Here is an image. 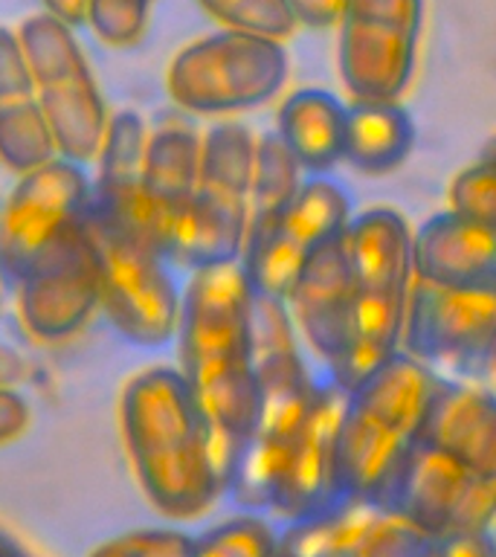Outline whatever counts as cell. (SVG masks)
I'll list each match as a JSON object with an SVG mask.
<instances>
[{
  "label": "cell",
  "instance_id": "obj_32",
  "mask_svg": "<svg viewBox=\"0 0 496 557\" xmlns=\"http://www.w3.org/2000/svg\"><path fill=\"white\" fill-rule=\"evenodd\" d=\"M33 421L29 400L15 386H0V447L17 442Z\"/></svg>",
  "mask_w": 496,
  "mask_h": 557
},
{
  "label": "cell",
  "instance_id": "obj_12",
  "mask_svg": "<svg viewBox=\"0 0 496 557\" xmlns=\"http://www.w3.org/2000/svg\"><path fill=\"white\" fill-rule=\"evenodd\" d=\"M17 317L41 343H61L85 331L102 311V264L90 215L61 233L15 282Z\"/></svg>",
  "mask_w": 496,
  "mask_h": 557
},
{
  "label": "cell",
  "instance_id": "obj_30",
  "mask_svg": "<svg viewBox=\"0 0 496 557\" xmlns=\"http://www.w3.org/2000/svg\"><path fill=\"white\" fill-rule=\"evenodd\" d=\"M87 557H195V537L181 529H137L104 540Z\"/></svg>",
  "mask_w": 496,
  "mask_h": 557
},
{
  "label": "cell",
  "instance_id": "obj_11",
  "mask_svg": "<svg viewBox=\"0 0 496 557\" xmlns=\"http://www.w3.org/2000/svg\"><path fill=\"white\" fill-rule=\"evenodd\" d=\"M424 0H348L339 21V78L355 102H400L418 67Z\"/></svg>",
  "mask_w": 496,
  "mask_h": 557
},
{
  "label": "cell",
  "instance_id": "obj_20",
  "mask_svg": "<svg viewBox=\"0 0 496 557\" xmlns=\"http://www.w3.org/2000/svg\"><path fill=\"white\" fill-rule=\"evenodd\" d=\"M59 157L17 33L0 26V163L17 177Z\"/></svg>",
  "mask_w": 496,
  "mask_h": 557
},
{
  "label": "cell",
  "instance_id": "obj_7",
  "mask_svg": "<svg viewBox=\"0 0 496 557\" xmlns=\"http://www.w3.org/2000/svg\"><path fill=\"white\" fill-rule=\"evenodd\" d=\"M17 38L59 157L78 165L96 163L111 113L73 26L38 12L21 24Z\"/></svg>",
  "mask_w": 496,
  "mask_h": 557
},
{
  "label": "cell",
  "instance_id": "obj_21",
  "mask_svg": "<svg viewBox=\"0 0 496 557\" xmlns=\"http://www.w3.org/2000/svg\"><path fill=\"white\" fill-rule=\"evenodd\" d=\"M348 108L320 87H302L278 104L276 134L305 174L325 177L346 157Z\"/></svg>",
  "mask_w": 496,
  "mask_h": 557
},
{
  "label": "cell",
  "instance_id": "obj_34",
  "mask_svg": "<svg viewBox=\"0 0 496 557\" xmlns=\"http://www.w3.org/2000/svg\"><path fill=\"white\" fill-rule=\"evenodd\" d=\"M87 7H90V0H44V12L59 17L61 24L73 26V29L87 24Z\"/></svg>",
  "mask_w": 496,
  "mask_h": 557
},
{
  "label": "cell",
  "instance_id": "obj_27",
  "mask_svg": "<svg viewBox=\"0 0 496 557\" xmlns=\"http://www.w3.org/2000/svg\"><path fill=\"white\" fill-rule=\"evenodd\" d=\"M355 557H435L433 537L395 513L374 511L357 537Z\"/></svg>",
  "mask_w": 496,
  "mask_h": 557
},
{
  "label": "cell",
  "instance_id": "obj_26",
  "mask_svg": "<svg viewBox=\"0 0 496 557\" xmlns=\"http://www.w3.org/2000/svg\"><path fill=\"white\" fill-rule=\"evenodd\" d=\"M218 24L235 33L259 35L270 41H285L296 33V17L287 0H198Z\"/></svg>",
  "mask_w": 496,
  "mask_h": 557
},
{
  "label": "cell",
  "instance_id": "obj_22",
  "mask_svg": "<svg viewBox=\"0 0 496 557\" xmlns=\"http://www.w3.org/2000/svg\"><path fill=\"white\" fill-rule=\"evenodd\" d=\"M416 148V125L400 102L348 104L346 157L355 172L389 174L407 163Z\"/></svg>",
  "mask_w": 496,
  "mask_h": 557
},
{
  "label": "cell",
  "instance_id": "obj_28",
  "mask_svg": "<svg viewBox=\"0 0 496 557\" xmlns=\"http://www.w3.org/2000/svg\"><path fill=\"white\" fill-rule=\"evenodd\" d=\"M450 209L496 230V139L476 163L461 169L447 189Z\"/></svg>",
  "mask_w": 496,
  "mask_h": 557
},
{
  "label": "cell",
  "instance_id": "obj_17",
  "mask_svg": "<svg viewBox=\"0 0 496 557\" xmlns=\"http://www.w3.org/2000/svg\"><path fill=\"white\" fill-rule=\"evenodd\" d=\"M285 302L305 346L320 357L334 377L351 348V317H355L346 233L313 252V259L305 264Z\"/></svg>",
  "mask_w": 496,
  "mask_h": 557
},
{
  "label": "cell",
  "instance_id": "obj_3",
  "mask_svg": "<svg viewBox=\"0 0 496 557\" xmlns=\"http://www.w3.org/2000/svg\"><path fill=\"white\" fill-rule=\"evenodd\" d=\"M122 444L142 494L169 520H195L226 494L209 424L177 366H148L120 398Z\"/></svg>",
  "mask_w": 496,
  "mask_h": 557
},
{
  "label": "cell",
  "instance_id": "obj_33",
  "mask_svg": "<svg viewBox=\"0 0 496 557\" xmlns=\"http://www.w3.org/2000/svg\"><path fill=\"white\" fill-rule=\"evenodd\" d=\"M348 0H287V7L294 12L296 24L311 26V29H328L339 26Z\"/></svg>",
  "mask_w": 496,
  "mask_h": 557
},
{
  "label": "cell",
  "instance_id": "obj_25",
  "mask_svg": "<svg viewBox=\"0 0 496 557\" xmlns=\"http://www.w3.org/2000/svg\"><path fill=\"white\" fill-rule=\"evenodd\" d=\"M282 546V531L261 513H238L195 537V557H273Z\"/></svg>",
  "mask_w": 496,
  "mask_h": 557
},
{
  "label": "cell",
  "instance_id": "obj_37",
  "mask_svg": "<svg viewBox=\"0 0 496 557\" xmlns=\"http://www.w3.org/2000/svg\"><path fill=\"white\" fill-rule=\"evenodd\" d=\"M0 557H21V552H17L15 546H9L7 540L0 537Z\"/></svg>",
  "mask_w": 496,
  "mask_h": 557
},
{
  "label": "cell",
  "instance_id": "obj_19",
  "mask_svg": "<svg viewBox=\"0 0 496 557\" xmlns=\"http://www.w3.org/2000/svg\"><path fill=\"white\" fill-rule=\"evenodd\" d=\"M146 146L148 128L137 111L111 113L108 134H104V143L96 157L99 172L94 181V209L104 221H111L113 226H120L151 247L146 224V198H142Z\"/></svg>",
  "mask_w": 496,
  "mask_h": 557
},
{
  "label": "cell",
  "instance_id": "obj_39",
  "mask_svg": "<svg viewBox=\"0 0 496 557\" xmlns=\"http://www.w3.org/2000/svg\"><path fill=\"white\" fill-rule=\"evenodd\" d=\"M0 276H3V273H0Z\"/></svg>",
  "mask_w": 496,
  "mask_h": 557
},
{
  "label": "cell",
  "instance_id": "obj_38",
  "mask_svg": "<svg viewBox=\"0 0 496 557\" xmlns=\"http://www.w3.org/2000/svg\"><path fill=\"white\" fill-rule=\"evenodd\" d=\"M494 534H496V529H494Z\"/></svg>",
  "mask_w": 496,
  "mask_h": 557
},
{
  "label": "cell",
  "instance_id": "obj_15",
  "mask_svg": "<svg viewBox=\"0 0 496 557\" xmlns=\"http://www.w3.org/2000/svg\"><path fill=\"white\" fill-rule=\"evenodd\" d=\"M343 404L346 392L334 383H320L308 416L287 442L285 453L278 456L268 485L264 513H273L287 525H294L343 508L337 487V435Z\"/></svg>",
  "mask_w": 496,
  "mask_h": 557
},
{
  "label": "cell",
  "instance_id": "obj_23",
  "mask_svg": "<svg viewBox=\"0 0 496 557\" xmlns=\"http://www.w3.org/2000/svg\"><path fill=\"white\" fill-rule=\"evenodd\" d=\"M302 169L278 139L276 131L261 134L256 143V169H252L250 189V224H247V242L261 235L282 218L294 198L302 189Z\"/></svg>",
  "mask_w": 496,
  "mask_h": 557
},
{
  "label": "cell",
  "instance_id": "obj_13",
  "mask_svg": "<svg viewBox=\"0 0 496 557\" xmlns=\"http://www.w3.org/2000/svg\"><path fill=\"white\" fill-rule=\"evenodd\" d=\"M351 200L331 177H308L276 224L244 244L241 268L256 294L287 299L313 252L351 224Z\"/></svg>",
  "mask_w": 496,
  "mask_h": 557
},
{
  "label": "cell",
  "instance_id": "obj_18",
  "mask_svg": "<svg viewBox=\"0 0 496 557\" xmlns=\"http://www.w3.org/2000/svg\"><path fill=\"white\" fill-rule=\"evenodd\" d=\"M416 278L444 290H496V230L444 209L412 233Z\"/></svg>",
  "mask_w": 496,
  "mask_h": 557
},
{
  "label": "cell",
  "instance_id": "obj_6",
  "mask_svg": "<svg viewBox=\"0 0 496 557\" xmlns=\"http://www.w3.org/2000/svg\"><path fill=\"white\" fill-rule=\"evenodd\" d=\"M285 47L259 35L218 29L186 44L169 64L172 102L195 116H235L273 102L287 82Z\"/></svg>",
  "mask_w": 496,
  "mask_h": 557
},
{
  "label": "cell",
  "instance_id": "obj_5",
  "mask_svg": "<svg viewBox=\"0 0 496 557\" xmlns=\"http://www.w3.org/2000/svg\"><path fill=\"white\" fill-rule=\"evenodd\" d=\"M412 226L398 209L372 207L357 212L346 230L351 261V348L331 377L351 392L404 348L409 296L416 287Z\"/></svg>",
  "mask_w": 496,
  "mask_h": 557
},
{
  "label": "cell",
  "instance_id": "obj_10",
  "mask_svg": "<svg viewBox=\"0 0 496 557\" xmlns=\"http://www.w3.org/2000/svg\"><path fill=\"white\" fill-rule=\"evenodd\" d=\"M102 264V311L113 329L139 348H163L177 337L181 287L169 261L94 209Z\"/></svg>",
  "mask_w": 496,
  "mask_h": 557
},
{
  "label": "cell",
  "instance_id": "obj_31",
  "mask_svg": "<svg viewBox=\"0 0 496 557\" xmlns=\"http://www.w3.org/2000/svg\"><path fill=\"white\" fill-rule=\"evenodd\" d=\"M435 557H496V534L487 531H464V534H447L433 537Z\"/></svg>",
  "mask_w": 496,
  "mask_h": 557
},
{
  "label": "cell",
  "instance_id": "obj_2",
  "mask_svg": "<svg viewBox=\"0 0 496 557\" xmlns=\"http://www.w3.org/2000/svg\"><path fill=\"white\" fill-rule=\"evenodd\" d=\"M252 299L256 290L241 261L191 270L174 337L177 369L207 418L226 487L261 418Z\"/></svg>",
  "mask_w": 496,
  "mask_h": 557
},
{
  "label": "cell",
  "instance_id": "obj_36",
  "mask_svg": "<svg viewBox=\"0 0 496 557\" xmlns=\"http://www.w3.org/2000/svg\"><path fill=\"white\" fill-rule=\"evenodd\" d=\"M273 557H308V555H302V552H296L294 546H287L285 540H282V546H278V552Z\"/></svg>",
  "mask_w": 496,
  "mask_h": 557
},
{
  "label": "cell",
  "instance_id": "obj_8",
  "mask_svg": "<svg viewBox=\"0 0 496 557\" xmlns=\"http://www.w3.org/2000/svg\"><path fill=\"white\" fill-rule=\"evenodd\" d=\"M256 143L259 137L235 120L218 122L203 134L198 195L177 264L203 270L241 261L250 224Z\"/></svg>",
  "mask_w": 496,
  "mask_h": 557
},
{
  "label": "cell",
  "instance_id": "obj_24",
  "mask_svg": "<svg viewBox=\"0 0 496 557\" xmlns=\"http://www.w3.org/2000/svg\"><path fill=\"white\" fill-rule=\"evenodd\" d=\"M374 508H339L317 520L294 522L282 531V540L308 557H355V543Z\"/></svg>",
  "mask_w": 496,
  "mask_h": 557
},
{
  "label": "cell",
  "instance_id": "obj_9",
  "mask_svg": "<svg viewBox=\"0 0 496 557\" xmlns=\"http://www.w3.org/2000/svg\"><path fill=\"white\" fill-rule=\"evenodd\" d=\"M400 351L444 381L496 377V290H444L416 278Z\"/></svg>",
  "mask_w": 496,
  "mask_h": 557
},
{
  "label": "cell",
  "instance_id": "obj_4",
  "mask_svg": "<svg viewBox=\"0 0 496 557\" xmlns=\"http://www.w3.org/2000/svg\"><path fill=\"white\" fill-rule=\"evenodd\" d=\"M442 377L400 351L346 392L337 435L343 508L383 511L404 461L416 447Z\"/></svg>",
  "mask_w": 496,
  "mask_h": 557
},
{
  "label": "cell",
  "instance_id": "obj_35",
  "mask_svg": "<svg viewBox=\"0 0 496 557\" xmlns=\"http://www.w3.org/2000/svg\"><path fill=\"white\" fill-rule=\"evenodd\" d=\"M26 372H29V366H26L24 355H17L15 348L7 346V343H0V386H15L24 381Z\"/></svg>",
  "mask_w": 496,
  "mask_h": 557
},
{
  "label": "cell",
  "instance_id": "obj_14",
  "mask_svg": "<svg viewBox=\"0 0 496 557\" xmlns=\"http://www.w3.org/2000/svg\"><path fill=\"white\" fill-rule=\"evenodd\" d=\"M90 209L94 181L85 165L55 157L21 174L0 212V273L17 282L61 233L90 215Z\"/></svg>",
  "mask_w": 496,
  "mask_h": 557
},
{
  "label": "cell",
  "instance_id": "obj_29",
  "mask_svg": "<svg viewBox=\"0 0 496 557\" xmlns=\"http://www.w3.org/2000/svg\"><path fill=\"white\" fill-rule=\"evenodd\" d=\"M154 0H90L87 24L111 47H134L146 35Z\"/></svg>",
  "mask_w": 496,
  "mask_h": 557
},
{
  "label": "cell",
  "instance_id": "obj_1",
  "mask_svg": "<svg viewBox=\"0 0 496 557\" xmlns=\"http://www.w3.org/2000/svg\"><path fill=\"white\" fill-rule=\"evenodd\" d=\"M381 513L426 537L496 525V392L444 381Z\"/></svg>",
  "mask_w": 496,
  "mask_h": 557
},
{
  "label": "cell",
  "instance_id": "obj_16",
  "mask_svg": "<svg viewBox=\"0 0 496 557\" xmlns=\"http://www.w3.org/2000/svg\"><path fill=\"white\" fill-rule=\"evenodd\" d=\"M203 134L189 120L172 116L148 131L142 198L148 242L165 261L181 259L198 195Z\"/></svg>",
  "mask_w": 496,
  "mask_h": 557
}]
</instances>
